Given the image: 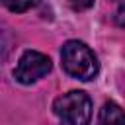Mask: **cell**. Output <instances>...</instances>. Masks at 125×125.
Here are the masks:
<instances>
[{"instance_id": "7", "label": "cell", "mask_w": 125, "mask_h": 125, "mask_svg": "<svg viewBox=\"0 0 125 125\" xmlns=\"http://www.w3.org/2000/svg\"><path fill=\"white\" fill-rule=\"evenodd\" d=\"M115 23H117L119 27H125V4L119 6V10H117V14H115Z\"/></svg>"}, {"instance_id": "4", "label": "cell", "mask_w": 125, "mask_h": 125, "mask_svg": "<svg viewBox=\"0 0 125 125\" xmlns=\"http://www.w3.org/2000/svg\"><path fill=\"white\" fill-rule=\"evenodd\" d=\"M96 125H125V111L115 102H105L100 109Z\"/></svg>"}, {"instance_id": "6", "label": "cell", "mask_w": 125, "mask_h": 125, "mask_svg": "<svg viewBox=\"0 0 125 125\" xmlns=\"http://www.w3.org/2000/svg\"><path fill=\"white\" fill-rule=\"evenodd\" d=\"M68 4H70V8L72 10H88L92 4H94V0H68Z\"/></svg>"}, {"instance_id": "3", "label": "cell", "mask_w": 125, "mask_h": 125, "mask_svg": "<svg viewBox=\"0 0 125 125\" xmlns=\"http://www.w3.org/2000/svg\"><path fill=\"white\" fill-rule=\"evenodd\" d=\"M51 68H53V62L47 55L29 49L20 57L18 66L14 68V78L20 84H33L41 80L43 76H47Z\"/></svg>"}, {"instance_id": "1", "label": "cell", "mask_w": 125, "mask_h": 125, "mask_svg": "<svg viewBox=\"0 0 125 125\" xmlns=\"http://www.w3.org/2000/svg\"><path fill=\"white\" fill-rule=\"evenodd\" d=\"M61 61H62V68L66 74H70L72 78L84 80V82L94 80L100 72V62L96 55L86 43L78 39H70L62 45Z\"/></svg>"}, {"instance_id": "2", "label": "cell", "mask_w": 125, "mask_h": 125, "mask_svg": "<svg viewBox=\"0 0 125 125\" xmlns=\"http://www.w3.org/2000/svg\"><path fill=\"white\" fill-rule=\"evenodd\" d=\"M53 111L62 125H90L92 100L82 90H70L53 102Z\"/></svg>"}, {"instance_id": "5", "label": "cell", "mask_w": 125, "mask_h": 125, "mask_svg": "<svg viewBox=\"0 0 125 125\" xmlns=\"http://www.w3.org/2000/svg\"><path fill=\"white\" fill-rule=\"evenodd\" d=\"M4 6L10 10V12H16V14H21V12H27L31 10L33 6H37L39 0H2Z\"/></svg>"}]
</instances>
